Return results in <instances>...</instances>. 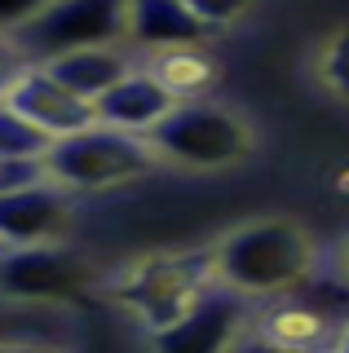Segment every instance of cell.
Returning <instances> with one entry per match:
<instances>
[{"instance_id": "ac0fdd59", "label": "cell", "mask_w": 349, "mask_h": 353, "mask_svg": "<svg viewBox=\"0 0 349 353\" xmlns=\"http://www.w3.org/2000/svg\"><path fill=\"white\" fill-rule=\"evenodd\" d=\"M23 71H27V58L14 49V40H9V36H0V102H5L9 84H14Z\"/></svg>"}, {"instance_id": "277c9868", "label": "cell", "mask_w": 349, "mask_h": 353, "mask_svg": "<svg viewBox=\"0 0 349 353\" xmlns=\"http://www.w3.org/2000/svg\"><path fill=\"white\" fill-rule=\"evenodd\" d=\"M119 36H128V0H53L9 40L27 66H49L80 49H106Z\"/></svg>"}, {"instance_id": "d6986e66", "label": "cell", "mask_w": 349, "mask_h": 353, "mask_svg": "<svg viewBox=\"0 0 349 353\" xmlns=\"http://www.w3.org/2000/svg\"><path fill=\"white\" fill-rule=\"evenodd\" d=\"M230 353H301V349H288V345H279V340H270V336H248V340H239V345Z\"/></svg>"}, {"instance_id": "2e32d148", "label": "cell", "mask_w": 349, "mask_h": 353, "mask_svg": "<svg viewBox=\"0 0 349 353\" xmlns=\"http://www.w3.org/2000/svg\"><path fill=\"white\" fill-rule=\"evenodd\" d=\"M181 5H186L190 14L199 18V22H203L208 31H212V27H226V22L243 18L252 0H181Z\"/></svg>"}, {"instance_id": "8fae6325", "label": "cell", "mask_w": 349, "mask_h": 353, "mask_svg": "<svg viewBox=\"0 0 349 353\" xmlns=\"http://www.w3.org/2000/svg\"><path fill=\"white\" fill-rule=\"evenodd\" d=\"M203 36H208V27L181 0H128V40H137L141 49H199Z\"/></svg>"}, {"instance_id": "6da1fadb", "label": "cell", "mask_w": 349, "mask_h": 353, "mask_svg": "<svg viewBox=\"0 0 349 353\" xmlns=\"http://www.w3.org/2000/svg\"><path fill=\"white\" fill-rule=\"evenodd\" d=\"M212 270L248 301H279L314 274V248L292 221H252L212 248Z\"/></svg>"}, {"instance_id": "5bb4252c", "label": "cell", "mask_w": 349, "mask_h": 353, "mask_svg": "<svg viewBox=\"0 0 349 353\" xmlns=\"http://www.w3.org/2000/svg\"><path fill=\"white\" fill-rule=\"evenodd\" d=\"M53 137L36 128L27 115H18L9 102H0V159H23V163H45Z\"/></svg>"}, {"instance_id": "4fadbf2b", "label": "cell", "mask_w": 349, "mask_h": 353, "mask_svg": "<svg viewBox=\"0 0 349 353\" xmlns=\"http://www.w3.org/2000/svg\"><path fill=\"white\" fill-rule=\"evenodd\" d=\"M150 71H155L159 80L168 84L172 93H177V102H199V97L212 88V80H217V66L203 58L199 49H172V53H159Z\"/></svg>"}, {"instance_id": "603a6c76", "label": "cell", "mask_w": 349, "mask_h": 353, "mask_svg": "<svg viewBox=\"0 0 349 353\" xmlns=\"http://www.w3.org/2000/svg\"><path fill=\"white\" fill-rule=\"evenodd\" d=\"M0 252H5V248H0Z\"/></svg>"}, {"instance_id": "7402d4cb", "label": "cell", "mask_w": 349, "mask_h": 353, "mask_svg": "<svg viewBox=\"0 0 349 353\" xmlns=\"http://www.w3.org/2000/svg\"><path fill=\"white\" fill-rule=\"evenodd\" d=\"M341 261H345V274H349V239H345V248H341Z\"/></svg>"}, {"instance_id": "3957f363", "label": "cell", "mask_w": 349, "mask_h": 353, "mask_svg": "<svg viewBox=\"0 0 349 353\" xmlns=\"http://www.w3.org/2000/svg\"><path fill=\"white\" fill-rule=\"evenodd\" d=\"M155 163V150H150L146 137H133V132H119L106 124H93L75 137L53 141L45 154V172L49 181H58L62 190H111V185L137 181L141 172Z\"/></svg>"}, {"instance_id": "7c38bea8", "label": "cell", "mask_w": 349, "mask_h": 353, "mask_svg": "<svg viewBox=\"0 0 349 353\" xmlns=\"http://www.w3.org/2000/svg\"><path fill=\"white\" fill-rule=\"evenodd\" d=\"M49 71L58 75V80L67 84L71 93H80L84 102H97V97L111 93V88L124 80L133 66H128L124 53H115L111 44H106V49H80V53H67V58L49 62Z\"/></svg>"}, {"instance_id": "52a82bcc", "label": "cell", "mask_w": 349, "mask_h": 353, "mask_svg": "<svg viewBox=\"0 0 349 353\" xmlns=\"http://www.w3.org/2000/svg\"><path fill=\"white\" fill-rule=\"evenodd\" d=\"M248 296L230 292L226 283H212L172 327L155 331L159 353H230L243 340Z\"/></svg>"}, {"instance_id": "ffe728a7", "label": "cell", "mask_w": 349, "mask_h": 353, "mask_svg": "<svg viewBox=\"0 0 349 353\" xmlns=\"http://www.w3.org/2000/svg\"><path fill=\"white\" fill-rule=\"evenodd\" d=\"M0 353H49V349H36V345H0Z\"/></svg>"}, {"instance_id": "9c48e42d", "label": "cell", "mask_w": 349, "mask_h": 353, "mask_svg": "<svg viewBox=\"0 0 349 353\" xmlns=\"http://www.w3.org/2000/svg\"><path fill=\"white\" fill-rule=\"evenodd\" d=\"M71 225V190L58 181H36L0 194V248H40L58 243Z\"/></svg>"}, {"instance_id": "5b68a950", "label": "cell", "mask_w": 349, "mask_h": 353, "mask_svg": "<svg viewBox=\"0 0 349 353\" xmlns=\"http://www.w3.org/2000/svg\"><path fill=\"white\" fill-rule=\"evenodd\" d=\"M150 150L155 159L181 163V168H226L239 163L252 150V132L248 124L226 106L212 102H181L163 124L150 128Z\"/></svg>"}, {"instance_id": "30bf717a", "label": "cell", "mask_w": 349, "mask_h": 353, "mask_svg": "<svg viewBox=\"0 0 349 353\" xmlns=\"http://www.w3.org/2000/svg\"><path fill=\"white\" fill-rule=\"evenodd\" d=\"M177 106H181L177 93H172L155 71H128L111 93H102L93 102L97 124L119 128V132H133V137H150V128L163 124Z\"/></svg>"}, {"instance_id": "44dd1931", "label": "cell", "mask_w": 349, "mask_h": 353, "mask_svg": "<svg viewBox=\"0 0 349 353\" xmlns=\"http://www.w3.org/2000/svg\"><path fill=\"white\" fill-rule=\"evenodd\" d=\"M336 353H349V327H345V336H341V345H336Z\"/></svg>"}, {"instance_id": "8992f818", "label": "cell", "mask_w": 349, "mask_h": 353, "mask_svg": "<svg viewBox=\"0 0 349 353\" xmlns=\"http://www.w3.org/2000/svg\"><path fill=\"white\" fill-rule=\"evenodd\" d=\"M89 287L93 274L71 248L40 243V248L0 252V296L9 301H75Z\"/></svg>"}, {"instance_id": "e0dca14e", "label": "cell", "mask_w": 349, "mask_h": 353, "mask_svg": "<svg viewBox=\"0 0 349 353\" xmlns=\"http://www.w3.org/2000/svg\"><path fill=\"white\" fill-rule=\"evenodd\" d=\"M53 0H0V36H14V31H23L31 18L40 14V9H49Z\"/></svg>"}, {"instance_id": "ba28073f", "label": "cell", "mask_w": 349, "mask_h": 353, "mask_svg": "<svg viewBox=\"0 0 349 353\" xmlns=\"http://www.w3.org/2000/svg\"><path fill=\"white\" fill-rule=\"evenodd\" d=\"M5 102L14 106L18 115H27L36 128H45L53 141L75 137V132H84V128L97 124L93 102H84L80 93H71L49 66H27V71L9 84Z\"/></svg>"}, {"instance_id": "9a60e30c", "label": "cell", "mask_w": 349, "mask_h": 353, "mask_svg": "<svg viewBox=\"0 0 349 353\" xmlns=\"http://www.w3.org/2000/svg\"><path fill=\"white\" fill-rule=\"evenodd\" d=\"M323 80L327 88H332L336 97H345L349 102V27L345 31H336L332 40H327V49H323Z\"/></svg>"}, {"instance_id": "7a4b0ae2", "label": "cell", "mask_w": 349, "mask_h": 353, "mask_svg": "<svg viewBox=\"0 0 349 353\" xmlns=\"http://www.w3.org/2000/svg\"><path fill=\"white\" fill-rule=\"evenodd\" d=\"M212 283H217L212 252L199 248V252H177V256H150L124 270L111 283V301L137 314L155 336V331L177 323Z\"/></svg>"}]
</instances>
